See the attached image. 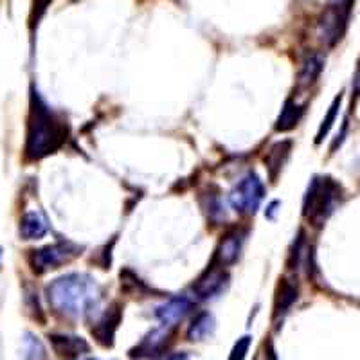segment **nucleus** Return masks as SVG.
<instances>
[{"mask_svg": "<svg viewBox=\"0 0 360 360\" xmlns=\"http://www.w3.org/2000/svg\"><path fill=\"white\" fill-rule=\"evenodd\" d=\"M70 128L62 115L54 112L34 86L29 96V117L25 131V160H41L65 146Z\"/></svg>", "mask_w": 360, "mask_h": 360, "instance_id": "f257e3e1", "label": "nucleus"}, {"mask_svg": "<svg viewBox=\"0 0 360 360\" xmlns=\"http://www.w3.org/2000/svg\"><path fill=\"white\" fill-rule=\"evenodd\" d=\"M51 310L65 319H89L101 301V288L86 274L60 276L45 288Z\"/></svg>", "mask_w": 360, "mask_h": 360, "instance_id": "f03ea898", "label": "nucleus"}, {"mask_svg": "<svg viewBox=\"0 0 360 360\" xmlns=\"http://www.w3.org/2000/svg\"><path fill=\"white\" fill-rule=\"evenodd\" d=\"M344 198L342 186L332 176H314L303 198V217L315 227H321Z\"/></svg>", "mask_w": 360, "mask_h": 360, "instance_id": "7ed1b4c3", "label": "nucleus"}, {"mask_svg": "<svg viewBox=\"0 0 360 360\" xmlns=\"http://www.w3.org/2000/svg\"><path fill=\"white\" fill-rule=\"evenodd\" d=\"M265 198V184L256 172H249L238 180L229 193L231 207L242 217H252Z\"/></svg>", "mask_w": 360, "mask_h": 360, "instance_id": "20e7f679", "label": "nucleus"}, {"mask_svg": "<svg viewBox=\"0 0 360 360\" xmlns=\"http://www.w3.org/2000/svg\"><path fill=\"white\" fill-rule=\"evenodd\" d=\"M82 250V247L72 242L51 243V245L31 250V254H29V265H31L34 274H45L49 270L60 269L65 263L72 262L74 258H78Z\"/></svg>", "mask_w": 360, "mask_h": 360, "instance_id": "39448f33", "label": "nucleus"}, {"mask_svg": "<svg viewBox=\"0 0 360 360\" xmlns=\"http://www.w3.org/2000/svg\"><path fill=\"white\" fill-rule=\"evenodd\" d=\"M352 0H337L328 6L317 22V37L324 45H335L348 27Z\"/></svg>", "mask_w": 360, "mask_h": 360, "instance_id": "423d86ee", "label": "nucleus"}, {"mask_svg": "<svg viewBox=\"0 0 360 360\" xmlns=\"http://www.w3.org/2000/svg\"><path fill=\"white\" fill-rule=\"evenodd\" d=\"M229 287V274L227 270L217 265H209L204 274L193 283V295L197 301H213L220 297Z\"/></svg>", "mask_w": 360, "mask_h": 360, "instance_id": "0eeeda50", "label": "nucleus"}, {"mask_svg": "<svg viewBox=\"0 0 360 360\" xmlns=\"http://www.w3.org/2000/svg\"><path fill=\"white\" fill-rule=\"evenodd\" d=\"M121 321H123V307H121V303H112L105 310V314L96 321L94 326L90 328V333L103 348H112L115 340V332H117Z\"/></svg>", "mask_w": 360, "mask_h": 360, "instance_id": "6e6552de", "label": "nucleus"}, {"mask_svg": "<svg viewBox=\"0 0 360 360\" xmlns=\"http://www.w3.org/2000/svg\"><path fill=\"white\" fill-rule=\"evenodd\" d=\"M247 233L243 229H231L221 236L220 243H218L217 250H214L213 262L211 265H217L225 269L238 262L240 254H242L243 242H245Z\"/></svg>", "mask_w": 360, "mask_h": 360, "instance_id": "1a4fd4ad", "label": "nucleus"}, {"mask_svg": "<svg viewBox=\"0 0 360 360\" xmlns=\"http://www.w3.org/2000/svg\"><path fill=\"white\" fill-rule=\"evenodd\" d=\"M173 335H175V328H155V330H152L148 335H144L143 340L131 349L130 356L131 359H135V356H144V359L157 356L172 344Z\"/></svg>", "mask_w": 360, "mask_h": 360, "instance_id": "9d476101", "label": "nucleus"}, {"mask_svg": "<svg viewBox=\"0 0 360 360\" xmlns=\"http://www.w3.org/2000/svg\"><path fill=\"white\" fill-rule=\"evenodd\" d=\"M49 342L58 359L78 360L90 352V344L83 337L67 333H49Z\"/></svg>", "mask_w": 360, "mask_h": 360, "instance_id": "9b49d317", "label": "nucleus"}, {"mask_svg": "<svg viewBox=\"0 0 360 360\" xmlns=\"http://www.w3.org/2000/svg\"><path fill=\"white\" fill-rule=\"evenodd\" d=\"M191 310H193L191 299L186 297V295H176V297H172L164 304L157 307L155 317L160 321L162 326L176 328V324L182 323V321L191 314Z\"/></svg>", "mask_w": 360, "mask_h": 360, "instance_id": "f8f14e48", "label": "nucleus"}, {"mask_svg": "<svg viewBox=\"0 0 360 360\" xmlns=\"http://www.w3.org/2000/svg\"><path fill=\"white\" fill-rule=\"evenodd\" d=\"M299 299V288L294 281L287 278H281L276 288V297H274V319L283 317Z\"/></svg>", "mask_w": 360, "mask_h": 360, "instance_id": "ddd939ff", "label": "nucleus"}, {"mask_svg": "<svg viewBox=\"0 0 360 360\" xmlns=\"http://www.w3.org/2000/svg\"><path fill=\"white\" fill-rule=\"evenodd\" d=\"M292 152V141H279L274 146L270 148L265 155V168L266 173H269V179L272 182H276L281 173L283 166L287 164L288 157H290Z\"/></svg>", "mask_w": 360, "mask_h": 360, "instance_id": "4468645a", "label": "nucleus"}, {"mask_svg": "<svg viewBox=\"0 0 360 360\" xmlns=\"http://www.w3.org/2000/svg\"><path fill=\"white\" fill-rule=\"evenodd\" d=\"M214 328H217V323H214L213 314H209L207 310H202L191 319V324L188 326L186 335H188V340H191V342H202V340L213 335Z\"/></svg>", "mask_w": 360, "mask_h": 360, "instance_id": "2eb2a0df", "label": "nucleus"}, {"mask_svg": "<svg viewBox=\"0 0 360 360\" xmlns=\"http://www.w3.org/2000/svg\"><path fill=\"white\" fill-rule=\"evenodd\" d=\"M324 69V58L321 56L319 53H308L304 56L303 63H301V69H299L297 76V85L301 89H307V86H311L317 78L321 76Z\"/></svg>", "mask_w": 360, "mask_h": 360, "instance_id": "dca6fc26", "label": "nucleus"}, {"mask_svg": "<svg viewBox=\"0 0 360 360\" xmlns=\"http://www.w3.org/2000/svg\"><path fill=\"white\" fill-rule=\"evenodd\" d=\"M47 231H49L47 221L37 211H29L20 218L18 233H20L22 240H41L47 234Z\"/></svg>", "mask_w": 360, "mask_h": 360, "instance_id": "f3484780", "label": "nucleus"}, {"mask_svg": "<svg viewBox=\"0 0 360 360\" xmlns=\"http://www.w3.org/2000/svg\"><path fill=\"white\" fill-rule=\"evenodd\" d=\"M304 105H299L294 99H288L285 103V107L281 108L278 121H276V131H288L299 124V121L303 119Z\"/></svg>", "mask_w": 360, "mask_h": 360, "instance_id": "a211bd4d", "label": "nucleus"}, {"mask_svg": "<svg viewBox=\"0 0 360 360\" xmlns=\"http://www.w3.org/2000/svg\"><path fill=\"white\" fill-rule=\"evenodd\" d=\"M200 204H202V209H204L205 217H207V220L214 221V224L225 220V204L221 202L220 193L217 191L204 193V197L200 198Z\"/></svg>", "mask_w": 360, "mask_h": 360, "instance_id": "6ab92c4d", "label": "nucleus"}, {"mask_svg": "<svg viewBox=\"0 0 360 360\" xmlns=\"http://www.w3.org/2000/svg\"><path fill=\"white\" fill-rule=\"evenodd\" d=\"M22 356H24V360H45L47 359V349L38 337L27 332L24 333V339H22Z\"/></svg>", "mask_w": 360, "mask_h": 360, "instance_id": "aec40b11", "label": "nucleus"}, {"mask_svg": "<svg viewBox=\"0 0 360 360\" xmlns=\"http://www.w3.org/2000/svg\"><path fill=\"white\" fill-rule=\"evenodd\" d=\"M342 99H344V94L340 92L339 96H337L335 99H333V103L330 105V110H328V114L324 115L323 123H321L319 130H317V137H315V144H321L324 141V137H326L328 134H330V130L333 128V124H335L337 121V115H339V110H340V105H342Z\"/></svg>", "mask_w": 360, "mask_h": 360, "instance_id": "412c9836", "label": "nucleus"}, {"mask_svg": "<svg viewBox=\"0 0 360 360\" xmlns=\"http://www.w3.org/2000/svg\"><path fill=\"white\" fill-rule=\"evenodd\" d=\"M250 344H252V337L250 335H243L242 339H238L236 344L233 346V349H231V355L227 360H245Z\"/></svg>", "mask_w": 360, "mask_h": 360, "instance_id": "4be33fe9", "label": "nucleus"}, {"mask_svg": "<svg viewBox=\"0 0 360 360\" xmlns=\"http://www.w3.org/2000/svg\"><path fill=\"white\" fill-rule=\"evenodd\" d=\"M53 0H34L33 2V11H31V31H34V27L38 25L40 18L44 17L45 9L51 4Z\"/></svg>", "mask_w": 360, "mask_h": 360, "instance_id": "5701e85b", "label": "nucleus"}, {"mask_svg": "<svg viewBox=\"0 0 360 360\" xmlns=\"http://www.w3.org/2000/svg\"><path fill=\"white\" fill-rule=\"evenodd\" d=\"M263 360H279L278 353H276L274 344L272 340H266L265 342V349H263Z\"/></svg>", "mask_w": 360, "mask_h": 360, "instance_id": "b1692460", "label": "nucleus"}, {"mask_svg": "<svg viewBox=\"0 0 360 360\" xmlns=\"http://www.w3.org/2000/svg\"><path fill=\"white\" fill-rule=\"evenodd\" d=\"M159 360H191V359H189L188 353L179 352V353H169V355H164L162 359H159Z\"/></svg>", "mask_w": 360, "mask_h": 360, "instance_id": "393cba45", "label": "nucleus"}, {"mask_svg": "<svg viewBox=\"0 0 360 360\" xmlns=\"http://www.w3.org/2000/svg\"><path fill=\"white\" fill-rule=\"evenodd\" d=\"M278 205H279L278 200L272 202V204L269 205V211H266V217H269V218H274V211H276V207H278Z\"/></svg>", "mask_w": 360, "mask_h": 360, "instance_id": "a878e982", "label": "nucleus"}, {"mask_svg": "<svg viewBox=\"0 0 360 360\" xmlns=\"http://www.w3.org/2000/svg\"><path fill=\"white\" fill-rule=\"evenodd\" d=\"M90 360H92V359H90Z\"/></svg>", "mask_w": 360, "mask_h": 360, "instance_id": "bb28decb", "label": "nucleus"}]
</instances>
